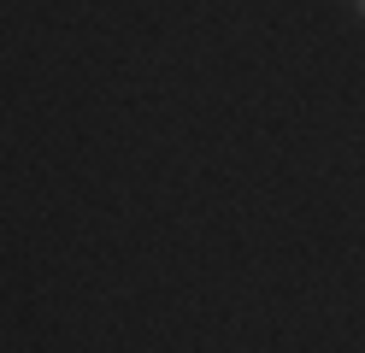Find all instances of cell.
Wrapping results in <instances>:
<instances>
[{
	"mask_svg": "<svg viewBox=\"0 0 365 353\" xmlns=\"http://www.w3.org/2000/svg\"><path fill=\"white\" fill-rule=\"evenodd\" d=\"M354 12H359V18H365V0H354Z\"/></svg>",
	"mask_w": 365,
	"mask_h": 353,
	"instance_id": "6da1fadb",
	"label": "cell"
}]
</instances>
